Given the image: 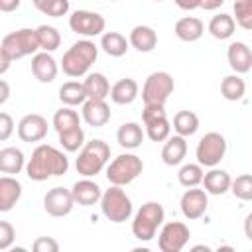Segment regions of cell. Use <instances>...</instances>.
Returning <instances> with one entry per match:
<instances>
[{"label":"cell","instance_id":"cell-1","mask_svg":"<svg viewBox=\"0 0 252 252\" xmlns=\"http://www.w3.org/2000/svg\"><path fill=\"white\" fill-rule=\"evenodd\" d=\"M67 169H69V158L61 150L49 144L37 146L26 163V175L32 181H45L49 177L63 175L67 173Z\"/></svg>","mask_w":252,"mask_h":252},{"label":"cell","instance_id":"cell-2","mask_svg":"<svg viewBox=\"0 0 252 252\" xmlns=\"http://www.w3.org/2000/svg\"><path fill=\"white\" fill-rule=\"evenodd\" d=\"M98 57V47L94 41L91 39H79L75 41L65 53H63V59H61V69L67 77H73V79H79L83 75H89V69L91 65L96 61Z\"/></svg>","mask_w":252,"mask_h":252},{"label":"cell","instance_id":"cell-3","mask_svg":"<svg viewBox=\"0 0 252 252\" xmlns=\"http://www.w3.org/2000/svg\"><path fill=\"white\" fill-rule=\"evenodd\" d=\"M110 161V146L104 140H91L87 142L81 152L79 158L75 161L77 173L83 177H93L96 173H100Z\"/></svg>","mask_w":252,"mask_h":252},{"label":"cell","instance_id":"cell-4","mask_svg":"<svg viewBox=\"0 0 252 252\" xmlns=\"http://www.w3.org/2000/svg\"><path fill=\"white\" fill-rule=\"evenodd\" d=\"M163 219H165V211L161 207V203L158 201H148L144 203L136 215H134V220H132V234L142 240V242H150L158 228L163 224Z\"/></svg>","mask_w":252,"mask_h":252},{"label":"cell","instance_id":"cell-5","mask_svg":"<svg viewBox=\"0 0 252 252\" xmlns=\"http://www.w3.org/2000/svg\"><path fill=\"white\" fill-rule=\"evenodd\" d=\"M37 49H39L37 32L32 28H20L16 32H10L2 37V43H0V53L8 55L12 61L28 55H35Z\"/></svg>","mask_w":252,"mask_h":252},{"label":"cell","instance_id":"cell-6","mask_svg":"<svg viewBox=\"0 0 252 252\" xmlns=\"http://www.w3.org/2000/svg\"><path fill=\"white\" fill-rule=\"evenodd\" d=\"M100 211L110 222L120 224L132 217L134 207H132V199L126 195V191L120 185H110L106 191H102Z\"/></svg>","mask_w":252,"mask_h":252},{"label":"cell","instance_id":"cell-7","mask_svg":"<svg viewBox=\"0 0 252 252\" xmlns=\"http://www.w3.org/2000/svg\"><path fill=\"white\" fill-rule=\"evenodd\" d=\"M144 171V161L136 154H120L106 165V179L110 185H128Z\"/></svg>","mask_w":252,"mask_h":252},{"label":"cell","instance_id":"cell-8","mask_svg":"<svg viewBox=\"0 0 252 252\" xmlns=\"http://www.w3.org/2000/svg\"><path fill=\"white\" fill-rule=\"evenodd\" d=\"M173 89H175V83L167 71H154L148 75L142 87V100L144 104H165Z\"/></svg>","mask_w":252,"mask_h":252},{"label":"cell","instance_id":"cell-9","mask_svg":"<svg viewBox=\"0 0 252 252\" xmlns=\"http://www.w3.org/2000/svg\"><path fill=\"white\" fill-rule=\"evenodd\" d=\"M163 106L165 104H144L142 122L146 126V136L152 142H165L171 134V124Z\"/></svg>","mask_w":252,"mask_h":252},{"label":"cell","instance_id":"cell-10","mask_svg":"<svg viewBox=\"0 0 252 252\" xmlns=\"http://www.w3.org/2000/svg\"><path fill=\"white\" fill-rule=\"evenodd\" d=\"M226 154V140L219 132H207L195 150V158L203 167H217Z\"/></svg>","mask_w":252,"mask_h":252},{"label":"cell","instance_id":"cell-11","mask_svg":"<svg viewBox=\"0 0 252 252\" xmlns=\"http://www.w3.org/2000/svg\"><path fill=\"white\" fill-rule=\"evenodd\" d=\"M69 28H71V32H75L77 35L96 37V35H102V33H104L106 20H104L98 12L75 10V12L69 16Z\"/></svg>","mask_w":252,"mask_h":252},{"label":"cell","instance_id":"cell-12","mask_svg":"<svg viewBox=\"0 0 252 252\" xmlns=\"http://www.w3.org/2000/svg\"><path fill=\"white\" fill-rule=\"evenodd\" d=\"M189 238H191L189 226L181 220H171L161 226L158 236V246L161 252H179L185 248Z\"/></svg>","mask_w":252,"mask_h":252},{"label":"cell","instance_id":"cell-13","mask_svg":"<svg viewBox=\"0 0 252 252\" xmlns=\"http://www.w3.org/2000/svg\"><path fill=\"white\" fill-rule=\"evenodd\" d=\"M75 199H73V193L71 189H65V187H53L45 193L43 197V209L47 215L51 217H67L73 207H75Z\"/></svg>","mask_w":252,"mask_h":252},{"label":"cell","instance_id":"cell-14","mask_svg":"<svg viewBox=\"0 0 252 252\" xmlns=\"http://www.w3.org/2000/svg\"><path fill=\"white\" fill-rule=\"evenodd\" d=\"M209 193L205 189H197V187H189L183 195H181V201H179V207H181V213L185 219L189 220H195V219H201L205 213H207V207H209Z\"/></svg>","mask_w":252,"mask_h":252},{"label":"cell","instance_id":"cell-15","mask_svg":"<svg viewBox=\"0 0 252 252\" xmlns=\"http://www.w3.org/2000/svg\"><path fill=\"white\" fill-rule=\"evenodd\" d=\"M47 136V120L41 114H26L20 122H18V138L22 142H39Z\"/></svg>","mask_w":252,"mask_h":252},{"label":"cell","instance_id":"cell-16","mask_svg":"<svg viewBox=\"0 0 252 252\" xmlns=\"http://www.w3.org/2000/svg\"><path fill=\"white\" fill-rule=\"evenodd\" d=\"M226 61L234 73L244 75L252 69V49L244 41H232L226 49Z\"/></svg>","mask_w":252,"mask_h":252},{"label":"cell","instance_id":"cell-17","mask_svg":"<svg viewBox=\"0 0 252 252\" xmlns=\"http://www.w3.org/2000/svg\"><path fill=\"white\" fill-rule=\"evenodd\" d=\"M83 120L93 126V128H102L108 120H110V106L106 104V100H98V98H87L83 104Z\"/></svg>","mask_w":252,"mask_h":252},{"label":"cell","instance_id":"cell-18","mask_svg":"<svg viewBox=\"0 0 252 252\" xmlns=\"http://www.w3.org/2000/svg\"><path fill=\"white\" fill-rule=\"evenodd\" d=\"M32 73L39 83H51L59 73V65L49 51H41L32 57Z\"/></svg>","mask_w":252,"mask_h":252},{"label":"cell","instance_id":"cell-19","mask_svg":"<svg viewBox=\"0 0 252 252\" xmlns=\"http://www.w3.org/2000/svg\"><path fill=\"white\" fill-rule=\"evenodd\" d=\"M71 193H73V199L77 205L81 207H91L94 203L100 201L102 197V191H100V185L91 181L89 177L81 179V181H75L73 187H71Z\"/></svg>","mask_w":252,"mask_h":252},{"label":"cell","instance_id":"cell-20","mask_svg":"<svg viewBox=\"0 0 252 252\" xmlns=\"http://www.w3.org/2000/svg\"><path fill=\"white\" fill-rule=\"evenodd\" d=\"M22 197V183L12 177V175H2L0 177V211L8 213Z\"/></svg>","mask_w":252,"mask_h":252},{"label":"cell","instance_id":"cell-21","mask_svg":"<svg viewBox=\"0 0 252 252\" xmlns=\"http://www.w3.org/2000/svg\"><path fill=\"white\" fill-rule=\"evenodd\" d=\"M130 45L140 53H150L158 45V33L150 26H134L128 37Z\"/></svg>","mask_w":252,"mask_h":252},{"label":"cell","instance_id":"cell-22","mask_svg":"<svg viewBox=\"0 0 252 252\" xmlns=\"http://www.w3.org/2000/svg\"><path fill=\"white\" fill-rule=\"evenodd\" d=\"M173 32L181 41L191 43V41L201 39V35L205 33V24L195 16H185V18H179L175 22Z\"/></svg>","mask_w":252,"mask_h":252},{"label":"cell","instance_id":"cell-23","mask_svg":"<svg viewBox=\"0 0 252 252\" xmlns=\"http://www.w3.org/2000/svg\"><path fill=\"white\" fill-rule=\"evenodd\" d=\"M187 156V142L185 136H169L161 148V159L165 165H179Z\"/></svg>","mask_w":252,"mask_h":252},{"label":"cell","instance_id":"cell-24","mask_svg":"<svg viewBox=\"0 0 252 252\" xmlns=\"http://www.w3.org/2000/svg\"><path fill=\"white\" fill-rule=\"evenodd\" d=\"M230 185L232 177L219 167H211V171H207L203 177V187L209 195H224L226 191H230Z\"/></svg>","mask_w":252,"mask_h":252},{"label":"cell","instance_id":"cell-25","mask_svg":"<svg viewBox=\"0 0 252 252\" xmlns=\"http://www.w3.org/2000/svg\"><path fill=\"white\" fill-rule=\"evenodd\" d=\"M26 167V158L20 148L8 146L0 150V171L6 175H18Z\"/></svg>","mask_w":252,"mask_h":252},{"label":"cell","instance_id":"cell-26","mask_svg":"<svg viewBox=\"0 0 252 252\" xmlns=\"http://www.w3.org/2000/svg\"><path fill=\"white\" fill-rule=\"evenodd\" d=\"M138 96V83L132 77H124L116 81L110 89V100L114 104H132Z\"/></svg>","mask_w":252,"mask_h":252},{"label":"cell","instance_id":"cell-27","mask_svg":"<svg viewBox=\"0 0 252 252\" xmlns=\"http://www.w3.org/2000/svg\"><path fill=\"white\" fill-rule=\"evenodd\" d=\"M116 142L124 150H136L144 142V130L138 122H124L116 132Z\"/></svg>","mask_w":252,"mask_h":252},{"label":"cell","instance_id":"cell-28","mask_svg":"<svg viewBox=\"0 0 252 252\" xmlns=\"http://www.w3.org/2000/svg\"><path fill=\"white\" fill-rule=\"evenodd\" d=\"M87 91H85V85L79 83V81H67L59 87V100L65 104V106H83L85 100H87Z\"/></svg>","mask_w":252,"mask_h":252},{"label":"cell","instance_id":"cell-29","mask_svg":"<svg viewBox=\"0 0 252 252\" xmlns=\"http://www.w3.org/2000/svg\"><path fill=\"white\" fill-rule=\"evenodd\" d=\"M100 47L110 57H122V55H126L130 41L118 32H104L100 35Z\"/></svg>","mask_w":252,"mask_h":252},{"label":"cell","instance_id":"cell-30","mask_svg":"<svg viewBox=\"0 0 252 252\" xmlns=\"http://www.w3.org/2000/svg\"><path fill=\"white\" fill-rule=\"evenodd\" d=\"M87 96L89 98H98V100H106V96H110V83L102 73H89L87 79L83 81Z\"/></svg>","mask_w":252,"mask_h":252},{"label":"cell","instance_id":"cell-31","mask_svg":"<svg viewBox=\"0 0 252 252\" xmlns=\"http://www.w3.org/2000/svg\"><path fill=\"white\" fill-rule=\"evenodd\" d=\"M234 30H236V22L230 14H217L209 22V33L215 39H220V41L232 37Z\"/></svg>","mask_w":252,"mask_h":252},{"label":"cell","instance_id":"cell-32","mask_svg":"<svg viewBox=\"0 0 252 252\" xmlns=\"http://www.w3.org/2000/svg\"><path fill=\"white\" fill-rule=\"evenodd\" d=\"M51 124H53V128H55L57 134H63V132H69V130L81 126V118H79V112L77 110H73L71 106H63V108L55 110Z\"/></svg>","mask_w":252,"mask_h":252},{"label":"cell","instance_id":"cell-33","mask_svg":"<svg viewBox=\"0 0 252 252\" xmlns=\"http://www.w3.org/2000/svg\"><path fill=\"white\" fill-rule=\"evenodd\" d=\"M173 130L179 136H185V138L193 136L199 130V116L193 110H179V112H175V116H173Z\"/></svg>","mask_w":252,"mask_h":252},{"label":"cell","instance_id":"cell-34","mask_svg":"<svg viewBox=\"0 0 252 252\" xmlns=\"http://www.w3.org/2000/svg\"><path fill=\"white\" fill-rule=\"evenodd\" d=\"M244 93H246V83L238 73L226 75L220 81V94L226 100H240L244 96Z\"/></svg>","mask_w":252,"mask_h":252},{"label":"cell","instance_id":"cell-35","mask_svg":"<svg viewBox=\"0 0 252 252\" xmlns=\"http://www.w3.org/2000/svg\"><path fill=\"white\" fill-rule=\"evenodd\" d=\"M203 177H205V171H203V165L197 161V163H185L181 165L179 173H177V179L183 187H197L203 183Z\"/></svg>","mask_w":252,"mask_h":252},{"label":"cell","instance_id":"cell-36","mask_svg":"<svg viewBox=\"0 0 252 252\" xmlns=\"http://www.w3.org/2000/svg\"><path fill=\"white\" fill-rule=\"evenodd\" d=\"M35 32H37V41H39V49H43V51H55L59 45H61V33L53 28V26H47V24H43V26H39V28H35Z\"/></svg>","mask_w":252,"mask_h":252},{"label":"cell","instance_id":"cell-37","mask_svg":"<svg viewBox=\"0 0 252 252\" xmlns=\"http://www.w3.org/2000/svg\"><path fill=\"white\" fill-rule=\"evenodd\" d=\"M32 4L35 10L51 18H61L69 12V0H32Z\"/></svg>","mask_w":252,"mask_h":252},{"label":"cell","instance_id":"cell-38","mask_svg":"<svg viewBox=\"0 0 252 252\" xmlns=\"http://www.w3.org/2000/svg\"><path fill=\"white\" fill-rule=\"evenodd\" d=\"M234 22L246 30V32H252V0H234Z\"/></svg>","mask_w":252,"mask_h":252},{"label":"cell","instance_id":"cell-39","mask_svg":"<svg viewBox=\"0 0 252 252\" xmlns=\"http://www.w3.org/2000/svg\"><path fill=\"white\" fill-rule=\"evenodd\" d=\"M59 136V144L65 152H77L85 146V132L81 126L69 130V132H63V134H57Z\"/></svg>","mask_w":252,"mask_h":252},{"label":"cell","instance_id":"cell-40","mask_svg":"<svg viewBox=\"0 0 252 252\" xmlns=\"http://www.w3.org/2000/svg\"><path fill=\"white\" fill-rule=\"evenodd\" d=\"M230 191L240 201H252V175L250 173H242L236 179H232Z\"/></svg>","mask_w":252,"mask_h":252},{"label":"cell","instance_id":"cell-41","mask_svg":"<svg viewBox=\"0 0 252 252\" xmlns=\"http://www.w3.org/2000/svg\"><path fill=\"white\" fill-rule=\"evenodd\" d=\"M14 236H16L14 226L8 220H0V250L2 252L10 248V244L14 242Z\"/></svg>","mask_w":252,"mask_h":252},{"label":"cell","instance_id":"cell-42","mask_svg":"<svg viewBox=\"0 0 252 252\" xmlns=\"http://www.w3.org/2000/svg\"><path fill=\"white\" fill-rule=\"evenodd\" d=\"M33 250L35 252H57L59 242L51 236H39V238L33 240Z\"/></svg>","mask_w":252,"mask_h":252},{"label":"cell","instance_id":"cell-43","mask_svg":"<svg viewBox=\"0 0 252 252\" xmlns=\"http://www.w3.org/2000/svg\"><path fill=\"white\" fill-rule=\"evenodd\" d=\"M14 132V120L8 112H0V140L6 142Z\"/></svg>","mask_w":252,"mask_h":252},{"label":"cell","instance_id":"cell-44","mask_svg":"<svg viewBox=\"0 0 252 252\" xmlns=\"http://www.w3.org/2000/svg\"><path fill=\"white\" fill-rule=\"evenodd\" d=\"M20 2H22V0H0V10H2L4 14L14 12V10L20 8Z\"/></svg>","mask_w":252,"mask_h":252},{"label":"cell","instance_id":"cell-45","mask_svg":"<svg viewBox=\"0 0 252 252\" xmlns=\"http://www.w3.org/2000/svg\"><path fill=\"white\" fill-rule=\"evenodd\" d=\"M222 4H224V0H201L199 8H203V10H207V12H213V10L220 8Z\"/></svg>","mask_w":252,"mask_h":252},{"label":"cell","instance_id":"cell-46","mask_svg":"<svg viewBox=\"0 0 252 252\" xmlns=\"http://www.w3.org/2000/svg\"><path fill=\"white\" fill-rule=\"evenodd\" d=\"M175 4H177L181 10H195V8H199L201 0H175Z\"/></svg>","mask_w":252,"mask_h":252},{"label":"cell","instance_id":"cell-47","mask_svg":"<svg viewBox=\"0 0 252 252\" xmlns=\"http://www.w3.org/2000/svg\"><path fill=\"white\" fill-rule=\"evenodd\" d=\"M8 96H10V87H8V83L2 79V81H0V104H4V102L8 100Z\"/></svg>","mask_w":252,"mask_h":252},{"label":"cell","instance_id":"cell-48","mask_svg":"<svg viewBox=\"0 0 252 252\" xmlns=\"http://www.w3.org/2000/svg\"><path fill=\"white\" fill-rule=\"evenodd\" d=\"M244 234H246V238L252 242V213H248V215L244 217Z\"/></svg>","mask_w":252,"mask_h":252},{"label":"cell","instance_id":"cell-49","mask_svg":"<svg viewBox=\"0 0 252 252\" xmlns=\"http://www.w3.org/2000/svg\"><path fill=\"white\" fill-rule=\"evenodd\" d=\"M10 63H12V59H10L8 55H4V53H0V75H4V73L8 71V67H10Z\"/></svg>","mask_w":252,"mask_h":252},{"label":"cell","instance_id":"cell-50","mask_svg":"<svg viewBox=\"0 0 252 252\" xmlns=\"http://www.w3.org/2000/svg\"><path fill=\"white\" fill-rule=\"evenodd\" d=\"M193 250H195V252H197V250H205V252H209L211 248H209V246H205V244H199V246H193Z\"/></svg>","mask_w":252,"mask_h":252},{"label":"cell","instance_id":"cell-51","mask_svg":"<svg viewBox=\"0 0 252 252\" xmlns=\"http://www.w3.org/2000/svg\"><path fill=\"white\" fill-rule=\"evenodd\" d=\"M154 2H163V0H154Z\"/></svg>","mask_w":252,"mask_h":252},{"label":"cell","instance_id":"cell-52","mask_svg":"<svg viewBox=\"0 0 252 252\" xmlns=\"http://www.w3.org/2000/svg\"><path fill=\"white\" fill-rule=\"evenodd\" d=\"M110 2H116V0H110Z\"/></svg>","mask_w":252,"mask_h":252}]
</instances>
